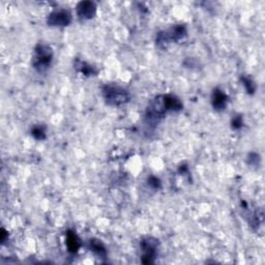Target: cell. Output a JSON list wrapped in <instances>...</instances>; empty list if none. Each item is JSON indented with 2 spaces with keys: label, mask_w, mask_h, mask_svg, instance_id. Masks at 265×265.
<instances>
[{
  "label": "cell",
  "mask_w": 265,
  "mask_h": 265,
  "mask_svg": "<svg viewBox=\"0 0 265 265\" xmlns=\"http://www.w3.org/2000/svg\"><path fill=\"white\" fill-rule=\"evenodd\" d=\"M182 109L183 104L177 95L172 93L156 95L146 108L144 123L147 127L154 128L166 114L180 112Z\"/></svg>",
  "instance_id": "1"
},
{
  "label": "cell",
  "mask_w": 265,
  "mask_h": 265,
  "mask_svg": "<svg viewBox=\"0 0 265 265\" xmlns=\"http://www.w3.org/2000/svg\"><path fill=\"white\" fill-rule=\"evenodd\" d=\"M188 36V28L184 24H176L168 29L161 30L155 36L156 47L166 50L169 45L173 43H179Z\"/></svg>",
  "instance_id": "2"
},
{
  "label": "cell",
  "mask_w": 265,
  "mask_h": 265,
  "mask_svg": "<svg viewBox=\"0 0 265 265\" xmlns=\"http://www.w3.org/2000/svg\"><path fill=\"white\" fill-rule=\"evenodd\" d=\"M54 58L53 49L46 44H38L33 49L31 64L40 74H45L52 64Z\"/></svg>",
  "instance_id": "3"
},
{
  "label": "cell",
  "mask_w": 265,
  "mask_h": 265,
  "mask_svg": "<svg viewBox=\"0 0 265 265\" xmlns=\"http://www.w3.org/2000/svg\"><path fill=\"white\" fill-rule=\"evenodd\" d=\"M102 95L106 104L111 107H120L130 101L129 91L116 84H105L102 87Z\"/></svg>",
  "instance_id": "4"
},
{
  "label": "cell",
  "mask_w": 265,
  "mask_h": 265,
  "mask_svg": "<svg viewBox=\"0 0 265 265\" xmlns=\"http://www.w3.org/2000/svg\"><path fill=\"white\" fill-rule=\"evenodd\" d=\"M141 251V262L143 264H153L158 255L160 242L152 236L143 237L139 244Z\"/></svg>",
  "instance_id": "5"
},
{
  "label": "cell",
  "mask_w": 265,
  "mask_h": 265,
  "mask_svg": "<svg viewBox=\"0 0 265 265\" xmlns=\"http://www.w3.org/2000/svg\"><path fill=\"white\" fill-rule=\"evenodd\" d=\"M73 22V15L70 10L56 9L47 17V24L51 27H66Z\"/></svg>",
  "instance_id": "6"
},
{
  "label": "cell",
  "mask_w": 265,
  "mask_h": 265,
  "mask_svg": "<svg viewBox=\"0 0 265 265\" xmlns=\"http://www.w3.org/2000/svg\"><path fill=\"white\" fill-rule=\"evenodd\" d=\"M97 7L93 2H80L76 7V14L81 22H86L96 16Z\"/></svg>",
  "instance_id": "7"
},
{
  "label": "cell",
  "mask_w": 265,
  "mask_h": 265,
  "mask_svg": "<svg viewBox=\"0 0 265 265\" xmlns=\"http://www.w3.org/2000/svg\"><path fill=\"white\" fill-rule=\"evenodd\" d=\"M228 102H229V96L224 90H222L219 87L214 88L210 95V103L215 111L217 112L224 111L227 108Z\"/></svg>",
  "instance_id": "8"
},
{
  "label": "cell",
  "mask_w": 265,
  "mask_h": 265,
  "mask_svg": "<svg viewBox=\"0 0 265 265\" xmlns=\"http://www.w3.org/2000/svg\"><path fill=\"white\" fill-rule=\"evenodd\" d=\"M74 69L77 73H79L80 75H82L84 77H92V76H96L98 74V70L95 68L94 65H92L80 58H76L74 60Z\"/></svg>",
  "instance_id": "9"
},
{
  "label": "cell",
  "mask_w": 265,
  "mask_h": 265,
  "mask_svg": "<svg viewBox=\"0 0 265 265\" xmlns=\"http://www.w3.org/2000/svg\"><path fill=\"white\" fill-rule=\"evenodd\" d=\"M65 245H66V248H68V251L71 254H77L82 246V243L75 231L69 230L68 232H66Z\"/></svg>",
  "instance_id": "10"
},
{
  "label": "cell",
  "mask_w": 265,
  "mask_h": 265,
  "mask_svg": "<svg viewBox=\"0 0 265 265\" xmlns=\"http://www.w3.org/2000/svg\"><path fill=\"white\" fill-rule=\"evenodd\" d=\"M87 247L98 258H106L107 257V254H108L107 249H106L105 245L99 240H95V238L89 240Z\"/></svg>",
  "instance_id": "11"
},
{
  "label": "cell",
  "mask_w": 265,
  "mask_h": 265,
  "mask_svg": "<svg viewBox=\"0 0 265 265\" xmlns=\"http://www.w3.org/2000/svg\"><path fill=\"white\" fill-rule=\"evenodd\" d=\"M31 136L38 141H44L47 138V127L44 124H36L30 129Z\"/></svg>",
  "instance_id": "12"
},
{
  "label": "cell",
  "mask_w": 265,
  "mask_h": 265,
  "mask_svg": "<svg viewBox=\"0 0 265 265\" xmlns=\"http://www.w3.org/2000/svg\"><path fill=\"white\" fill-rule=\"evenodd\" d=\"M241 82L243 84V86L245 87L246 91L248 94L253 95L256 92L257 89V85L255 83V81L248 75H242L241 76Z\"/></svg>",
  "instance_id": "13"
},
{
  "label": "cell",
  "mask_w": 265,
  "mask_h": 265,
  "mask_svg": "<svg viewBox=\"0 0 265 265\" xmlns=\"http://www.w3.org/2000/svg\"><path fill=\"white\" fill-rule=\"evenodd\" d=\"M231 128L233 130H240L244 126V118L241 114L234 115L231 119Z\"/></svg>",
  "instance_id": "14"
},
{
  "label": "cell",
  "mask_w": 265,
  "mask_h": 265,
  "mask_svg": "<svg viewBox=\"0 0 265 265\" xmlns=\"http://www.w3.org/2000/svg\"><path fill=\"white\" fill-rule=\"evenodd\" d=\"M260 162H261V157L257 152H250L248 154V164L251 166V167L258 168Z\"/></svg>",
  "instance_id": "15"
},
{
  "label": "cell",
  "mask_w": 265,
  "mask_h": 265,
  "mask_svg": "<svg viewBox=\"0 0 265 265\" xmlns=\"http://www.w3.org/2000/svg\"><path fill=\"white\" fill-rule=\"evenodd\" d=\"M147 184L149 188L153 189V190H161L162 189V182L160 180V178H157L156 176L150 175L147 179Z\"/></svg>",
  "instance_id": "16"
}]
</instances>
